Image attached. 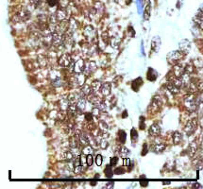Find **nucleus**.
Segmentation results:
<instances>
[{"instance_id": "f257e3e1", "label": "nucleus", "mask_w": 203, "mask_h": 189, "mask_svg": "<svg viewBox=\"0 0 203 189\" xmlns=\"http://www.w3.org/2000/svg\"><path fill=\"white\" fill-rule=\"evenodd\" d=\"M183 104H184V107L187 109V111L191 112H196L197 110L198 103H197V97H195V94H187V96L184 97Z\"/></svg>"}, {"instance_id": "f03ea898", "label": "nucleus", "mask_w": 203, "mask_h": 189, "mask_svg": "<svg viewBox=\"0 0 203 189\" xmlns=\"http://www.w3.org/2000/svg\"><path fill=\"white\" fill-rule=\"evenodd\" d=\"M186 53H184L182 50H176V51H172L170 52L167 55V61L170 64H177L178 62L183 59V57L185 56Z\"/></svg>"}, {"instance_id": "7ed1b4c3", "label": "nucleus", "mask_w": 203, "mask_h": 189, "mask_svg": "<svg viewBox=\"0 0 203 189\" xmlns=\"http://www.w3.org/2000/svg\"><path fill=\"white\" fill-rule=\"evenodd\" d=\"M70 70L72 73H76V74H79L84 72L85 69V62L83 60H78L76 62H72V64H70Z\"/></svg>"}, {"instance_id": "20e7f679", "label": "nucleus", "mask_w": 203, "mask_h": 189, "mask_svg": "<svg viewBox=\"0 0 203 189\" xmlns=\"http://www.w3.org/2000/svg\"><path fill=\"white\" fill-rule=\"evenodd\" d=\"M29 17H30V11L26 10V9H22L21 11L15 13V15L13 16V22H15V23L24 22L29 19Z\"/></svg>"}, {"instance_id": "39448f33", "label": "nucleus", "mask_w": 203, "mask_h": 189, "mask_svg": "<svg viewBox=\"0 0 203 189\" xmlns=\"http://www.w3.org/2000/svg\"><path fill=\"white\" fill-rule=\"evenodd\" d=\"M50 80L53 86L55 87H60L61 85H64V80L61 79V73L58 71L53 70L50 73Z\"/></svg>"}, {"instance_id": "423d86ee", "label": "nucleus", "mask_w": 203, "mask_h": 189, "mask_svg": "<svg viewBox=\"0 0 203 189\" xmlns=\"http://www.w3.org/2000/svg\"><path fill=\"white\" fill-rule=\"evenodd\" d=\"M70 82H71L73 86H82V85H84V82H85V76H83L81 73H79V74L73 73Z\"/></svg>"}, {"instance_id": "0eeeda50", "label": "nucleus", "mask_w": 203, "mask_h": 189, "mask_svg": "<svg viewBox=\"0 0 203 189\" xmlns=\"http://www.w3.org/2000/svg\"><path fill=\"white\" fill-rule=\"evenodd\" d=\"M197 127V119H191L186 123L185 127H184V132L187 135H191V134L195 132Z\"/></svg>"}, {"instance_id": "6e6552de", "label": "nucleus", "mask_w": 203, "mask_h": 189, "mask_svg": "<svg viewBox=\"0 0 203 189\" xmlns=\"http://www.w3.org/2000/svg\"><path fill=\"white\" fill-rule=\"evenodd\" d=\"M58 64H59V65H61V66H62V67H67V66H69V65L72 64L71 56L69 55L68 53H64L60 58H59Z\"/></svg>"}, {"instance_id": "1a4fd4ad", "label": "nucleus", "mask_w": 203, "mask_h": 189, "mask_svg": "<svg viewBox=\"0 0 203 189\" xmlns=\"http://www.w3.org/2000/svg\"><path fill=\"white\" fill-rule=\"evenodd\" d=\"M172 73L175 78H180L184 73H185V67H183L182 64H175L174 68L172 70Z\"/></svg>"}, {"instance_id": "9d476101", "label": "nucleus", "mask_w": 203, "mask_h": 189, "mask_svg": "<svg viewBox=\"0 0 203 189\" xmlns=\"http://www.w3.org/2000/svg\"><path fill=\"white\" fill-rule=\"evenodd\" d=\"M83 33L85 35V37L90 39V40H94V37H96V30H94V29L91 26H87L86 28L84 29Z\"/></svg>"}, {"instance_id": "9b49d317", "label": "nucleus", "mask_w": 203, "mask_h": 189, "mask_svg": "<svg viewBox=\"0 0 203 189\" xmlns=\"http://www.w3.org/2000/svg\"><path fill=\"white\" fill-rule=\"evenodd\" d=\"M162 106V100H161V97L159 96H156L154 98H153V100L151 102V104H150V110L152 112H156L160 109V107Z\"/></svg>"}, {"instance_id": "f8f14e48", "label": "nucleus", "mask_w": 203, "mask_h": 189, "mask_svg": "<svg viewBox=\"0 0 203 189\" xmlns=\"http://www.w3.org/2000/svg\"><path fill=\"white\" fill-rule=\"evenodd\" d=\"M96 70V64L94 62L91 61L88 62L87 64H85V69H84V73L88 75V74H92L94 71Z\"/></svg>"}, {"instance_id": "ddd939ff", "label": "nucleus", "mask_w": 203, "mask_h": 189, "mask_svg": "<svg viewBox=\"0 0 203 189\" xmlns=\"http://www.w3.org/2000/svg\"><path fill=\"white\" fill-rule=\"evenodd\" d=\"M87 100L90 102V103H92V104L94 105V106H97L99 103H100L102 100H101V98L99 97L97 94H96V93H92L91 94H89V96L87 97Z\"/></svg>"}, {"instance_id": "4468645a", "label": "nucleus", "mask_w": 203, "mask_h": 189, "mask_svg": "<svg viewBox=\"0 0 203 189\" xmlns=\"http://www.w3.org/2000/svg\"><path fill=\"white\" fill-rule=\"evenodd\" d=\"M55 14L57 16V19L59 20V22L66 20V17H67V9L66 8H60L59 10H57Z\"/></svg>"}, {"instance_id": "2eb2a0df", "label": "nucleus", "mask_w": 203, "mask_h": 189, "mask_svg": "<svg viewBox=\"0 0 203 189\" xmlns=\"http://www.w3.org/2000/svg\"><path fill=\"white\" fill-rule=\"evenodd\" d=\"M92 93H93L92 86H89V85H87V84L82 85L80 88V91H79L80 96L82 97H87L89 94H91Z\"/></svg>"}, {"instance_id": "dca6fc26", "label": "nucleus", "mask_w": 203, "mask_h": 189, "mask_svg": "<svg viewBox=\"0 0 203 189\" xmlns=\"http://www.w3.org/2000/svg\"><path fill=\"white\" fill-rule=\"evenodd\" d=\"M61 159L66 162L73 161L75 159V154L70 150H64L61 152Z\"/></svg>"}, {"instance_id": "f3484780", "label": "nucleus", "mask_w": 203, "mask_h": 189, "mask_svg": "<svg viewBox=\"0 0 203 189\" xmlns=\"http://www.w3.org/2000/svg\"><path fill=\"white\" fill-rule=\"evenodd\" d=\"M70 101L68 100V97H62L59 100V106L61 111H67L70 106Z\"/></svg>"}, {"instance_id": "a211bd4d", "label": "nucleus", "mask_w": 203, "mask_h": 189, "mask_svg": "<svg viewBox=\"0 0 203 189\" xmlns=\"http://www.w3.org/2000/svg\"><path fill=\"white\" fill-rule=\"evenodd\" d=\"M191 48V44H190V42L188 41V40H182L179 43V50L183 51L184 53H187L189 50H190Z\"/></svg>"}, {"instance_id": "6ab92c4d", "label": "nucleus", "mask_w": 203, "mask_h": 189, "mask_svg": "<svg viewBox=\"0 0 203 189\" xmlns=\"http://www.w3.org/2000/svg\"><path fill=\"white\" fill-rule=\"evenodd\" d=\"M161 133V127L158 124H153L149 128V134L151 136L157 137L159 136Z\"/></svg>"}, {"instance_id": "aec40b11", "label": "nucleus", "mask_w": 203, "mask_h": 189, "mask_svg": "<svg viewBox=\"0 0 203 189\" xmlns=\"http://www.w3.org/2000/svg\"><path fill=\"white\" fill-rule=\"evenodd\" d=\"M161 47V40L159 37H154L151 42V48L154 52H158Z\"/></svg>"}, {"instance_id": "412c9836", "label": "nucleus", "mask_w": 203, "mask_h": 189, "mask_svg": "<svg viewBox=\"0 0 203 189\" xmlns=\"http://www.w3.org/2000/svg\"><path fill=\"white\" fill-rule=\"evenodd\" d=\"M198 150V147H197V144L196 142H193L190 144V146H189L188 150H187V152L190 157H193L194 155H195L197 152Z\"/></svg>"}, {"instance_id": "4be33fe9", "label": "nucleus", "mask_w": 203, "mask_h": 189, "mask_svg": "<svg viewBox=\"0 0 203 189\" xmlns=\"http://www.w3.org/2000/svg\"><path fill=\"white\" fill-rule=\"evenodd\" d=\"M111 90H112L111 83L106 82V83H103L102 88H101V90H100V92H101V94H102L104 97H107V96H109V94H111Z\"/></svg>"}, {"instance_id": "5701e85b", "label": "nucleus", "mask_w": 203, "mask_h": 189, "mask_svg": "<svg viewBox=\"0 0 203 189\" xmlns=\"http://www.w3.org/2000/svg\"><path fill=\"white\" fill-rule=\"evenodd\" d=\"M166 87H167L168 91H170V93H172L173 94H177L179 92V88L175 85V83L173 82H169L167 84H166Z\"/></svg>"}, {"instance_id": "b1692460", "label": "nucleus", "mask_w": 203, "mask_h": 189, "mask_svg": "<svg viewBox=\"0 0 203 189\" xmlns=\"http://www.w3.org/2000/svg\"><path fill=\"white\" fill-rule=\"evenodd\" d=\"M81 97H82L80 96L79 93V94L75 93V94H69V96H68V100L70 101V104H76V103H78V101L80 100Z\"/></svg>"}, {"instance_id": "393cba45", "label": "nucleus", "mask_w": 203, "mask_h": 189, "mask_svg": "<svg viewBox=\"0 0 203 189\" xmlns=\"http://www.w3.org/2000/svg\"><path fill=\"white\" fill-rule=\"evenodd\" d=\"M165 150V145L164 143H157L154 146L152 147V150L155 152V153H161Z\"/></svg>"}, {"instance_id": "a878e982", "label": "nucleus", "mask_w": 203, "mask_h": 189, "mask_svg": "<svg viewBox=\"0 0 203 189\" xmlns=\"http://www.w3.org/2000/svg\"><path fill=\"white\" fill-rule=\"evenodd\" d=\"M76 29H78V23H76V21L75 19H71L69 21V29H68V31H67L66 33L73 34L76 30Z\"/></svg>"}, {"instance_id": "bb28decb", "label": "nucleus", "mask_w": 203, "mask_h": 189, "mask_svg": "<svg viewBox=\"0 0 203 189\" xmlns=\"http://www.w3.org/2000/svg\"><path fill=\"white\" fill-rule=\"evenodd\" d=\"M69 144H70V147L72 150H76V148H78L79 145V137L78 135L76 136H72L69 140Z\"/></svg>"}, {"instance_id": "cd10ccee", "label": "nucleus", "mask_w": 203, "mask_h": 189, "mask_svg": "<svg viewBox=\"0 0 203 189\" xmlns=\"http://www.w3.org/2000/svg\"><path fill=\"white\" fill-rule=\"evenodd\" d=\"M157 77H158V74L154 69H152V68L148 69V71H147V79L148 80H150V82H154V80H156Z\"/></svg>"}, {"instance_id": "c85d7f7f", "label": "nucleus", "mask_w": 203, "mask_h": 189, "mask_svg": "<svg viewBox=\"0 0 203 189\" xmlns=\"http://www.w3.org/2000/svg\"><path fill=\"white\" fill-rule=\"evenodd\" d=\"M102 85H103V83H101L99 80H94V82H93V83L91 85L92 89H93V92L94 93L99 92L101 90V88H102Z\"/></svg>"}, {"instance_id": "c756f323", "label": "nucleus", "mask_w": 203, "mask_h": 189, "mask_svg": "<svg viewBox=\"0 0 203 189\" xmlns=\"http://www.w3.org/2000/svg\"><path fill=\"white\" fill-rule=\"evenodd\" d=\"M182 141V133L179 132H175L173 133V142L175 145H179Z\"/></svg>"}, {"instance_id": "7c9ffc66", "label": "nucleus", "mask_w": 203, "mask_h": 189, "mask_svg": "<svg viewBox=\"0 0 203 189\" xmlns=\"http://www.w3.org/2000/svg\"><path fill=\"white\" fill-rule=\"evenodd\" d=\"M86 101H87V97H81L78 101V103H76V106H78V108L81 112L84 111L85 108H86Z\"/></svg>"}, {"instance_id": "2f4dec72", "label": "nucleus", "mask_w": 203, "mask_h": 189, "mask_svg": "<svg viewBox=\"0 0 203 189\" xmlns=\"http://www.w3.org/2000/svg\"><path fill=\"white\" fill-rule=\"evenodd\" d=\"M28 3H29V7L31 8V11H32L41 5L42 0H28Z\"/></svg>"}, {"instance_id": "473e14b6", "label": "nucleus", "mask_w": 203, "mask_h": 189, "mask_svg": "<svg viewBox=\"0 0 203 189\" xmlns=\"http://www.w3.org/2000/svg\"><path fill=\"white\" fill-rule=\"evenodd\" d=\"M194 23L196 24V26H197V28L203 29V16L196 15V17L194 18Z\"/></svg>"}, {"instance_id": "72a5a7b5", "label": "nucleus", "mask_w": 203, "mask_h": 189, "mask_svg": "<svg viewBox=\"0 0 203 189\" xmlns=\"http://www.w3.org/2000/svg\"><path fill=\"white\" fill-rule=\"evenodd\" d=\"M94 152V148L91 145H87L82 148V154L83 155H89V154H93Z\"/></svg>"}, {"instance_id": "f704fd0d", "label": "nucleus", "mask_w": 203, "mask_h": 189, "mask_svg": "<svg viewBox=\"0 0 203 189\" xmlns=\"http://www.w3.org/2000/svg\"><path fill=\"white\" fill-rule=\"evenodd\" d=\"M129 150H128L127 147H121V150L119 151V154H120L121 157H123V158H127V156L129 155Z\"/></svg>"}, {"instance_id": "c9c22d12", "label": "nucleus", "mask_w": 203, "mask_h": 189, "mask_svg": "<svg viewBox=\"0 0 203 189\" xmlns=\"http://www.w3.org/2000/svg\"><path fill=\"white\" fill-rule=\"evenodd\" d=\"M101 112H102V111H101L100 109H99V108H98L97 106H94V107L93 108V110H92V114H93L94 116H96V117H98V116H100Z\"/></svg>"}, {"instance_id": "e433bc0d", "label": "nucleus", "mask_w": 203, "mask_h": 189, "mask_svg": "<svg viewBox=\"0 0 203 189\" xmlns=\"http://www.w3.org/2000/svg\"><path fill=\"white\" fill-rule=\"evenodd\" d=\"M105 174H106V177L107 178H112V166L111 165H107L105 168Z\"/></svg>"}, {"instance_id": "4c0bfd02", "label": "nucleus", "mask_w": 203, "mask_h": 189, "mask_svg": "<svg viewBox=\"0 0 203 189\" xmlns=\"http://www.w3.org/2000/svg\"><path fill=\"white\" fill-rule=\"evenodd\" d=\"M144 17H145V19L147 20L148 18L150 17V4H147V7H146V10H145V13H144Z\"/></svg>"}, {"instance_id": "58836bf2", "label": "nucleus", "mask_w": 203, "mask_h": 189, "mask_svg": "<svg viewBox=\"0 0 203 189\" xmlns=\"http://www.w3.org/2000/svg\"><path fill=\"white\" fill-rule=\"evenodd\" d=\"M108 128L109 127H108V125L106 124L105 121H100V122H99V129H100L101 132H107Z\"/></svg>"}, {"instance_id": "ea45409f", "label": "nucleus", "mask_w": 203, "mask_h": 189, "mask_svg": "<svg viewBox=\"0 0 203 189\" xmlns=\"http://www.w3.org/2000/svg\"><path fill=\"white\" fill-rule=\"evenodd\" d=\"M118 134H119V141L122 144H124L125 141H126V135H127V134H126V132H123V130H120Z\"/></svg>"}, {"instance_id": "a19ab883", "label": "nucleus", "mask_w": 203, "mask_h": 189, "mask_svg": "<svg viewBox=\"0 0 203 189\" xmlns=\"http://www.w3.org/2000/svg\"><path fill=\"white\" fill-rule=\"evenodd\" d=\"M100 147L101 148H103V150H106V148L109 147V143H108L107 139L105 138H102L100 140Z\"/></svg>"}, {"instance_id": "79ce46f5", "label": "nucleus", "mask_w": 203, "mask_h": 189, "mask_svg": "<svg viewBox=\"0 0 203 189\" xmlns=\"http://www.w3.org/2000/svg\"><path fill=\"white\" fill-rule=\"evenodd\" d=\"M194 65L191 64H188L186 66H185V73H188V74H192L194 72Z\"/></svg>"}, {"instance_id": "37998d69", "label": "nucleus", "mask_w": 203, "mask_h": 189, "mask_svg": "<svg viewBox=\"0 0 203 189\" xmlns=\"http://www.w3.org/2000/svg\"><path fill=\"white\" fill-rule=\"evenodd\" d=\"M130 133H132V142H136L137 139H138V133L135 130H132V132H130Z\"/></svg>"}, {"instance_id": "c03bdc74", "label": "nucleus", "mask_w": 203, "mask_h": 189, "mask_svg": "<svg viewBox=\"0 0 203 189\" xmlns=\"http://www.w3.org/2000/svg\"><path fill=\"white\" fill-rule=\"evenodd\" d=\"M196 84H197V87L198 92H203V80H201V79L197 80Z\"/></svg>"}, {"instance_id": "a18cd8bd", "label": "nucleus", "mask_w": 203, "mask_h": 189, "mask_svg": "<svg viewBox=\"0 0 203 189\" xmlns=\"http://www.w3.org/2000/svg\"><path fill=\"white\" fill-rule=\"evenodd\" d=\"M69 0H59V6L61 8H67Z\"/></svg>"}, {"instance_id": "49530a36", "label": "nucleus", "mask_w": 203, "mask_h": 189, "mask_svg": "<svg viewBox=\"0 0 203 189\" xmlns=\"http://www.w3.org/2000/svg\"><path fill=\"white\" fill-rule=\"evenodd\" d=\"M48 6L50 7H55L57 5H59V0H46Z\"/></svg>"}, {"instance_id": "de8ad7c7", "label": "nucleus", "mask_w": 203, "mask_h": 189, "mask_svg": "<svg viewBox=\"0 0 203 189\" xmlns=\"http://www.w3.org/2000/svg\"><path fill=\"white\" fill-rule=\"evenodd\" d=\"M93 114H92V112H90V114H89V112H87V114H85L84 115V117H85V120H86V121H88V122H91V121L93 120Z\"/></svg>"}, {"instance_id": "09e8293b", "label": "nucleus", "mask_w": 203, "mask_h": 189, "mask_svg": "<svg viewBox=\"0 0 203 189\" xmlns=\"http://www.w3.org/2000/svg\"><path fill=\"white\" fill-rule=\"evenodd\" d=\"M86 163L89 166H91L93 165V157H92V154H89V155H86Z\"/></svg>"}, {"instance_id": "8fccbe9b", "label": "nucleus", "mask_w": 203, "mask_h": 189, "mask_svg": "<svg viewBox=\"0 0 203 189\" xmlns=\"http://www.w3.org/2000/svg\"><path fill=\"white\" fill-rule=\"evenodd\" d=\"M117 163H118V158H117V157H112L110 161V164L112 166H115L117 165Z\"/></svg>"}, {"instance_id": "3c124183", "label": "nucleus", "mask_w": 203, "mask_h": 189, "mask_svg": "<svg viewBox=\"0 0 203 189\" xmlns=\"http://www.w3.org/2000/svg\"><path fill=\"white\" fill-rule=\"evenodd\" d=\"M73 171H74L76 174H79L81 171H82V165H76V166H75V168H74Z\"/></svg>"}, {"instance_id": "603ef678", "label": "nucleus", "mask_w": 203, "mask_h": 189, "mask_svg": "<svg viewBox=\"0 0 203 189\" xmlns=\"http://www.w3.org/2000/svg\"><path fill=\"white\" fill-rule=\"evenodd\" d=\"M102 156L100 155V154H98V155H96V165H98V166H100L101 165H102Z\"/></svg>"}, {"instance_id": "864d4df0", "label": "nucleus", "mask_w": 203, "mask_h": 189, "mask_svg": "<svg viewBox=\"0 0 203 189\" xmlns=\"http://www.w3.org/2000/svg\"><path fill=\"white\" fill-rule=\"evenodd\" d=\"M124 165H125V166H128V168H129V170H130V159H129V158H124Z\"/></svg>"}, {"instance_id": "5fc2aeb1", "label": "nucleus", "mask_w": 203, "mask_h": 189, "mask_svg": "<svg viewBox=\"0 0 203 189\" xmlns=\"http://www.w3.org/2000/svg\"><path fill=\"white\" fill-rule=\"evenodd\" d=\"M114 173L115 174H118V175H122V174H124L125 173V170L122 168H116L114 170Z\"/></svg>"}, {"instance_id": "6e6d98bb", "label": "nucleus", "mask_w": 203, "mask_h": 189, "mask_svg": "<svg viewBox=\"0 0 203 189\" xmlns=\"http://www.w3.org/2000/svg\"><path fill=\"white\" fill-rule=\"evenodd\" d=\"M140 120H141V121H140V128H141V130H144V129H145V121H144V120H145V118L140 117Z\"/></svg>"}, {"instance_id": "4d7b16f0", "label": "nucleus", "mask_w": 203, "mask_h": 189, "mask_svg": "<svg viewBox=\"0 0 203 189\" xmlns=\"http://www.w3.org/2000/svg\"><path fill=\"white\" fill-rule=\"evenodd\" d=\"M197 15H198V16H203V5L200 7L199 11H198V12H197Z\"/></svg>"}, {"instance_id": "13d9d810", "label": "nucleus", "mask_w": 203, "mask_h": 189, "mask_svg": "<svg viewBox=\"0 0 203 189\" xmlns=\"http://www.w3.org/2000/svg\"><path fill=\"white\" fill-rule=\"evenodd\" d=\"M147 153V144H145V145H144V152H143V155H145Z\"/></svg>"}, {"instance_id": "bf43d9fd", "label": "nucleus", "mask_w": 203, "mask_h": 189, "mask_svg": "<svg viewBox=\"0 0 203 189\" xmlns=\"http://www.w3.org/2000/svg\"><path fill=\"white\" fill-rule=\"evenodd\" d=\"M112 40H114V41H115V38H114V39H112ZM117 44H118V43H112V47H115L116 48V46H117Z\"/></svg>"}, {"instance_id": "052dcab7", "label": "nucleus", "mask_w": 203, "mask_h": 189, "mask_svg": "<svg viewBox=\"0 0 203 189\" xmlns=\"http://www.w3.org/2000/svg\"><path fill=\"white\" fill-rule=\"evenodd\" d=\"M194 187H201V185H200V184H198V183H196V184H194V185H193Z\"/></svg>"}]
</instances>
